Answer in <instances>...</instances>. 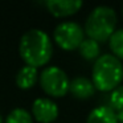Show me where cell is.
<instances>
[{
	"label": "cell",
	"instance_id": "obj_14",
	"mask_svg": "<svg viewBox=\"0 0 123 123\" xmlns=\"http://www.w3.org/2000/svg\"><path fill=\"white\" fill-rule=\"evenodd\" d=\"M110 105L114 111H123V85L118 86L115 90L111 91L110 95Z\"/></svg>",
	"mask_w": 123,
	"mask_h": 123
},
{
	"label": "cell",
	"instance_id": "obj_3",
	"mask_svg": "<svg viewBox=\"0 0 123 123\" xmlns=\"http://www.w3.org/2000/svg\"><path fill=\"white\" fill-rule=\"evenodd\" d=\"M117 27V13L111 7L99 6L91 11L85 23V33L89 38L103 43L110 40Z\"/></svg>",
	"mask_w": 123,
	"mask_h": 123
},
{
	"label": "cell",
	"instance_id": "obj_7",
	"mask_svg": "<svg viewBox=\"0 0 123 123\" xmlns=\"http://www.w3.org/2000/svg\"><path fill=\"white\" fill-rule=\"evenodd\" d=\"M48 11L56 17H68L77 13L82 7L80 0H48L45 3Z\"/></svg>",
	"mask_w": 123,
	"mask_h": 123
},
{
	"label": "cell",
	"instance_id": "obj_9",
	"mask_svg": "<svg viewBox=\"0 0 123 123\" xmlns=\"http://www.w3.org/2000/svg\"><path fill=\"white\" fill-rule=\"evenodd\" d=\"M86 123H118L117 112L109 106H98L90 111Z\"/></svg>",
	"mask_w": 123,
	"mask_h": 123
},
{
	"label": "cell",
	"instance_id": "obj_6",
	"mask_svg": "<svg viewBox=\"0 0 123 123\" xmlns=\"http://www.w3.org/2000/svg\"><path fill=\"white\" fill-rule=\"evenodd\" d=\"M32 114L40 123H52L58 117V107L49 98H37L32 105Z\"/></svg>",
	"mask_w": 123,
	"mask_h": 123
},
{
	"label": "cell",
	"instance_id": "obj_11",
	"mask_svg": "<svg viewBox=\"0 0 123 123\" xmlns=\"http://www.w3.org/2000/svg\"><path fill=\"white\" fill-rule=\"evenodd\" d=\"M80 54L87 61H93V60H98L99 53H101V48H99V43L91 40V38H86L83 40V43L81 44V46L78 48Z\"/></svg>",
	"mask_w": 123,
	"mask_h": 123
},
{
	"label": "cell",
	"instance_id": "obj_2",
	"mask_svg": "<svg viewBox=\"0 0 123 123\" xmlns=\"http://www.w3.org/2000/svg\"><path fill=\"white\" fill-rule=\"evenodd\" d=\"M93 83L97 90L112 91L123 81V65L114 54H102L93 66Z\"/></svg>",
	"mask_w": 123,
	"mask_h": 123
},
{
	"label": "cell",
	"instance_id": "obj_16",
	"mask_svg": "<svg viewBox=\"0 0 123 123\" xmlns=\"http://www.w3.org/2000/svg\"><path fill=\"white\" fill-rule=\"evenodd\" d=\"M0 123H4V120H3V117H1V114H0Z\"/></svg>",
	"mask_w": 123,
	"mask_h": 123
},
{
	"label": "cell",
	"instance_id": "obj_8",
	"mask_svg": "<svg viewBox=\"0 0 123 123\" xmlns=\"http://www.w3.org/2000/svg\"><path fill=\"white\" fill-rule=\"evenodd\" d=\"M69 91L73 94V97L78 99H87L91 95H94L95 86L93 81H90L86 77H77L73 81H70Z\"/></svg>",
	"mask_w": 123,
	"mask_h": 123
},
{
	"label": "cell",
	"instance_id": "obj_1",
	"mask_svg": "<svg viewBox=\"0 0 123 123\" xmlns=\"http://www.w3.org/2000/svg\"><path fill=\"white\" fill-rule=\"evenodd\" d=\"M19 53L28 66L40 68L52 58L53 46L49 36L41 29H29L20 38Z\"/></svg>",
	"mask_w": 123,
	"mask_h": 123
},
{
	"label": "cell",
	"instance_id": "obj_10",
	"mask_svg": "<svg viewBox=\"0 0 123 123\" xmlns=\"http://www.w3.org/2000/svg\"><path fill=\"white\" fill-rule=\"evenodd\" d=\"M38 80V73L37 69L33 66H23L21 69L19 70L16 75V85L17 87L23 89V90H28V89H32L33 86L36 85Z\"/></svg>",
	"mask_w": 123,
	"mask_h": 123
},
{
	"label": "cell",
	"instance_id": "obj_13",
	"mask_svg": "<svg viewBox=\"0 0 123 123\" xmlns=\"http://www.w3.org/2000/svg\"><path fill=\"white\" fill-rule=\"evenodd\" d=\"M4 123H33L32 115L25 109H15L8 114Z\"/></svg>",
	"mask_w": 123,
	"mask_h": 123
},
{
	"label": "cell",
	"instance_id": "obj_12",
	"mask_svg": "<svg viewBox=\"0 0 123 123\" xmlns=\"http://www.w3.org/2000/svg\"><path fill=\"white\" fill-rule=\"evenodd\" d=\"M109 45L112 54L117 58L123 60V29H118L114 32V35L110 37Z\"/></svg>",
	"mask_w": 123,
	"mask_h": 123
},
{
	"label": "cell",
	"instance_id": "obj_5",
	"mask_svg": "<svg viewBox=\"0 0 123 123\" xmlns=\"http://www.w3.org/2000/svg\"><path fill=\"white\" fill-rule=\"evenodd\" d=\"M85 31L74 21H65L56 27L53 37L56 44L64 50H75L83 43Z\"/></svg>",
	"mask_w": 123,
	"mask_h": 123
},
{
	"label": "cell",
	"instance_id": "obj_4",
	"mask_svg": "<svg viewBox=\"0 0 123 123\" xmlns=\"http://www.w3.org/2000/svg\"><path fill=\"white\" fill-rule=\"evenodd\" d=\"M40 85L48 95L60 98L66 95L70 87V81L66 73L57 66H49L41 72Z\"/></svg>",
	"mask_w": 123,
	"mask_h": 123
},
{
	"label": "cell",
	"instance_id": "obj_15",
	"mask_svg": "<svg viewBox=\"0 0 123 123\" xmlns=\"http://www.w3.org/2000/svg\"><path fill=\"white\" fill-rule=\"evenodd\" d=\"M117 118H118V123H123V111L117 112Z\"/></svg>",
	"mask_w": 123,
	"mask_h": 123
}]
</instances>
